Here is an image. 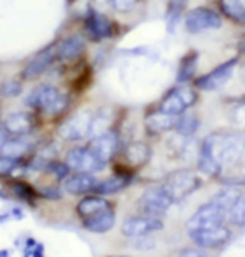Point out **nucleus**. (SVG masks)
Returning <instances> with one entry per match:
<instances>
[{
  "mask_svg": "<svg viewBox=\"0 0 245 257\" xmlns=\"http://www.w3.org/2000/svg\"><path fill=\"white\" fill-rule=\"evenodd\" d=\"M64 162L69 165V168L73 172L79 173H98L103 172L106 163L101 162L96 155L91 152L89 147H74L71 150H67L66 160Z\"/></svg>",
  "mask_w": 245,
  "mask_h": 257,
  "instance_id": "1a4fd4ad",
  "label": "nucleus"
},
{
  "mask_svg": "<svg viewBox=\"0 0 245 257\" xmlns=\"http://www.w3.org/2000/svg\"><path fill=\"white\" fill-rule=\"evenodd\" d=\"M165 224H163L161 217H151V215H134V217H128L126 220L123 222L121 232L124 237H129V239H139V237H145L151 232L161 230Z\"/></svg>",
  "mask_w": 245,
  "mask_h": 257,
  "instance_id": "ddd939ff",
  "label": "nucleus"
},
{
  "mask_svg": "<svg viewBox=\"0 0 245 257\" xmlns=\"http://www.w3.org/2000/svg\"><path fill=\"white\" fill-rule=\"evenodd\" d=\"M44 172L51 173V175H54L56 178H59V180H66V178L71 175L73 170L69 168V165H67L66 162L62 163V162H56V160H52V162L46 167Z\"/></svg>",
  "mask_w": 245,
  "mask_h": 257,
  "instance_id": "2f4dec72",
  "label": "nucleus"
},
{
  "mask_svg": "<svg viewBox=\"0 0 245 257\" xmlns=\"http://www.w3.org/2000/svg\"><path fill=\"white\" fill-rule=\"evenodd\" d=\"M83 27L86 37L93 42H103L106 39H111L114 32H116L114 22L111 19L106 17L104 14L94 11V9H89L88 14L84 16Z\"/></svg>",
  "mask_w": 245,
  "mask_h": 257,
  "instance_id": "9b49d317",
  "label": "nucleus"
},
{
  "mask_svg": "<svg viewBox=\"0 0 245 257\" xmlns=\"http://www.w3.org/2000/svg\"><path fill=\"white\" fill-rule=\"evenodd\" d=\"M200 128V118L198 114L195 113H185L178 116V121H176V126H175V132L181 135V137H186V138H191L193 135L198 132Z\"/></svg>",
  "mask_w": 245,
  "mask_h": 257,
  "instance_id": "cd10ccee",
  "label": "nucleus"
},
{
  "mask_svg": "<svg viewBox=\"0 0 245 257\" xmlns=\"http://www.w3.org/2000/svg\"><path fill=\"white\" fill-rule=\"evenodd\" d=\"M123 157L131 168H141L150 162L151 148L145 142H129L123 147Z\"/></svg>",
  "mask_w": 245,
  "mask_h": 257,
  "instance_id": "412c9836",
  "label": "nucleus"
},
{
  "mask_svg": "<svg viewBox=\"0 0 245 257\" xmlns=\"http://www.w3.org/2000/svg\"><path fill=\"white\" fill-rule=\"evenodd\" d=\"M198 101V89L190 84H176L168 89L158 103V109L165 113L180 116L190 108H193Z\"/></svg>",
  "mask_w": 245,
  "mask_h": 257,
  "instance_id": "7ed1b4c3",
  "label": "nucleus"
},
{
  "mask_svg": "<svg viewBox=\"0 0 245 257\" xmlns=\"http://www.w3.org/2000/svg\"><path fill=\"white\" fill-rule=\"evenodd\" d=\"M230 114H232V123L245 132V98L235 101Z\"/></svg>",
  "mask_w": 245,
  "mask_h": 257,
  "instance_id": "72a5a7b5",
  "label": "nucleus"
},
{
  "mask_svg": "<svg viewBox=\"0 0 245 257\" xmlns=\"http://www.w3.org/2000/svg\"><path fill=\"white\" fill-rule=\"evenodd\" d=\"M183 21H185L186 32L191 34V36H196V34L206 31H217L223 24L222 14L212 7H203V6L190 9L185 14Z\"/></svg>",
  "mask_w": 245,
  "mask_h": 257,
  "instance_id": "0eeeda50",
  "label": "nucleus"
},
{
  "mask_svg": "<svg viewBox=\"0 0 245 257\" xmlns=\"http://www.w3.org/2000/svg\"><path fill=\"white\" fill-rule=\"evenodd\" d=\"M240 52H243V54H245V39L240 42Z\"/></svg>",
  "mask_w": 245,
  "mask_h": 257,
  "instance_id": "ea45409f",
  "label": "nucleus"
},
{
  "mask_svg": "<svg viewBox=\"0 0 245 257\" xmlns=\"http://www.w3.org/2000/svg\"><path fill=\"white\" fill-rule=\"evenodd\" d=\"M242 77H243V81H245V66H243V72H242Z\"/></svg>",
  "mask_w": 245,
  "mask_h": 257,
  "instance_id": "a19ab883",
  "label": "nucleus"
},
{
  "mask_svg": "<svg viewBox=\"0 0 245 257\" xmlns=\"http://www.w3.org/2000/svg\"><path fill=\"white\" fill-rule=\"evenodd\" d=\"M94 113L88 109L76 111L71 116H67L64 123L59 126L57 135L64 142H83V140L91 137V126H93Z\"/></svg>",
  "mask_w": 245,
  "mask_h": 257,
  "instance_id": "423d86ee",
  "label": "nucleus"
},
{
  "mask_svg": "<svg viewBox=\"0 0 245 257\" xmlns=\"http://www.w3.org/2000/svg\"><path fill=\"white\" fill-rule=\"evenodd\" d=\"M175 203V200L170 197V193L165 190L163 185H153L143 192L139 197L138 205L143 213L151 217H163L170 210V207Z\"/></svg>",
  "mask_w": 245,
  "mask_h": 257,
  "instance_id": "6e6552de",
  "label": "nucleus"
},
{
  "mask_svg": "<svg viewBox=\"0 0 245 257\" xmlns=\"http://www.w3.org/2000/svg\"><path fill=\"white\" fill-rule=\"evenodd\" d=\"M111 7L119 14H128L136 9V6L139 4V0H109Z\"/></svg>",
  "mask_w": 245,
  "mask_h": 257,
  "instance_id": "c9c22d12",
  "label": "nucleus"
},
{
  "mask_svg": "<svg viewBox=\"0 0 245 257\" xmlns=\"http://www.w3.org/2000/svg\"><path fill=\"white\" fill-rule=\"evenodd\" d=\"M71 2H73V0H71Z\"/></svg>",
  "mask_w": 245,
  "mask_h": 257,
  "instance_id": "c03bdc74",
  "label": "nucleus"
},
{
  "mask_svg": "<svg viewBox=\"0 0 245 257\" xmlns=\"http://www.w3.org/2000/svg\"><path fill=\"white\" fill-rule=\"evenodd\" d=\"M41 195H44L47 198H61V190L59 188H56V187H44L41 190Z\"/></svg>",
  "mask_w": 245,
  "mask_h": 257,
  "instance_id": "e433bc0d",
  "label": "nucleus"
},
{
  "mask_svg": "<svg viewBox=\"0 0 245 257\" xmlns=\"http://www.w3.org/2000/svg\"><path fill=\"white\" fill-rule=\"evenodd\" d=\"M129 183H131V175L129 173H116L113 177H108L104 180H101L96 183L93 193L101 197H106V195H116L118 192L124 190Z\"/></svg>",
  "mask_w": 245,
  "mask_h": 257,
  "instance_id": "4be33fe9",
  "label": "nucleus"
},
{
  "mask_svg": "<svg viewBox=\"0 0 245 257\" xmlns=\"http://www.w3.org/2000/svg\"><path fill=\"white\" fill-rule=\"evenodd\" d=\"M84 51H86V41L79 34H71V36L62 37L56 44L57 61L61 62H71L79 59Z\"/></svg>",
  "mask_w": 245,
  "mask_h": 257,
  "instance_id": "f3484780",
  "label": "nucleus"
},
{
  "mask_svg": "<svg viewBox=\"0 0 245 257\" xmlns=\"http://www.w3.org/2000/svg\"><path fill=\"white\" fill-rule=\"evenodd\" d=\"M240 195H242V192H240L238 188L227 187V188H222L220 192H217V195H213L212 202L217 203V205L228 215V212L232 210V207L235 205V203H237Z\"/></svg>",
  "mask_w": 245,
  "mask_h": 257,
  "instance_id": "c85d7f7f",
  "label": "nucleus"
},
{
  "mask_svg": "<svg viewBox=\"0 0 245 257\" xmlns=\"http://www.w3.org/2000/svg\"><path fill=\"white\" fill-rule=\"evenodd\" d=\"M37 147L36 137L31 135H22V137H11L7 138V142L4 143V147L0 148V153L7 155V157L22 160L26 155L32 153Z\"/></svg>",
  "mask_w": 245,
  "mask_h": 257,
  "instance_id": "a211bd4d",
  "label": "nucleus"
},
{
  "mask_svg": "<svg viewBox=\"0 0 245 257\" xmlns=\"http://www.w3.org/2000/svg\"><path fill=\"white\" fill-rule=\"evenodd\" d=\"M24 104L37 114L47 118H59L67 111L71 104V94L57 88L54 84H39L29 91Z\"/></svg>",
  "mask_w": 245,
  "mask_h": 257,
  "instance_id": "f03ea898",
  "label": "nucleus"
},
{
  "mask_svg": "<svg viewBox=\"0 0 245 257\" xmlns=\"http://www.w3.org/2000/svg\"><path fill=\"white\" fill-rule=\"evenodd\" d=\"M111 205H109V202L106 200V198H103L101 195H89V197H84L83 200H81L78 203V213L79 217L83 220L89 219V217L96 215V213L106 210V208H109Z\"/></svg>",
  "mask_w": 245,
  "mask_h": 257,
  "instance_id": "bb28decb",
  "label": "nucleus"
},
{
  "mask_svg": "<svg viewBox=\"0 0 245 257\" xmlns=\"http://www.w3.org/2000/svg\"><path fill=\"white\" fill-rule=\"evenodd\" d=\"M22 89H24V86L21 81L11 79V81H6L2 86H0V96H2V98H7V99H12V98H17V96L22 93Z\"/></svg>",
  "mask_w": 245,
  "mask_h": 257,
  "instance_id": "473e14b6",
  "label": "nucleus"
},
{
  "mask_svg": "<svg viewBox=\"0 0 245 257\" xmlns=\"http://www.w3.org/2000/svg\"><path fill=\"white\" fill-rule=\"evenodd\" d=\"M188 235L200 249H220L232 239V230L223 224L218 227H212V229L188 232Z\"/></svg>",
  "mask_w": 245,
  "mask_h": 257,
  "instance_id": "2eb2a0df",
  "label": "nucleus"
},
{
  "mask_svg": "<svg viewBox=\"0 0 245 257\" xmlns=\"http://www.w3.org/2000/svg\"><path fill=\"white\" fill-rule=\"evenodd\" d=\"M0 98H2V96H0Z\"/></svg>",
  "mask_w": 245,
  "mask_h": 257,
  "instance_id": "37998d69",
  "label": "nucleus"
},
{
  "mask_svg": "<svg viewBox=\"0 0 245 257\" xmlns=\"http://www.w3.org/2000/svg\"><path fill=\"white\" fill-rule=\"evenodd\" d=\"M84 227L93 234H104V232L111 230L114 224H116V213L111 207L106 208V210L96 213V215L89 217V219L83 220Z\"/></svg>",
  "mask_w": 245,
  "mask_h": 257,
  "instance_id": "5701e85b",
  "label": "nucleus"
},
{
  "mask_svg": "<svg viewBox=\"0 0 245 257\" xmlns=\"http://www.w3.org/2000/svg\"><path fill=\"white\" fill-rule=\"evenodd\" d=\"M88 147L91 148L96 157H98L101 162L108 163L116 157V153L121 148V140H119V133L116 130H108V132L98 135V137H93Z\"/></svg>",
  "mask_w": 245,
  "mask_h": 257,
  "instance_id": "4468645a",
  "label": "nucleus"
},
{
  "mask_svg": "<svg viewBox=\"0 0 245 257\" xmlns=\"http://www.w3.org/2000/svg\"><path fill=\"white\" fill-rule=\"evenodd\" d=\"M240 64V57L235 56L232 59H227L217 67H213L212 71L205 72L193 79V86L198 91H205V93H212V91L222 89L227 82L232 79L235 74V69Z\"/></svg>",
  "mask_w": 245,
  "mask_h": 257,
  "instance_id": "39448f33",
  "label": "nucleus"
},
{
  "mask_svg": "<svg viewBox=\"0 0 245 257\" xmlns=\"http://www.w3.org/2000/svg\"><path fill=\"white\" fill-rule=\"evenodd\" d=\"M165 187V190L170 193V197L175 202H180L191 195L196 188H200L201 180L196 175L195 170L191 168H178L175 172H171L170 175L165 178V182L161 183Z\"/></svg>",
  "mask_w": 245,
  "mask_h": 257,
  "instance_id": "20e7f679",
  "label": "nucleus"
},
{
  "mask_svg": "<svg viewBox=\"0 0 245 257\" xmlns=\"http://www.w3.org/2000/svg\"><path fill=\"white\" fill-rule=\"evenodd\" d=\"M225 220H227V213H225L217 203H213L210 200L208 203L201 205L198 210L190 217L188 222H186V230L193 232V230L212 229V227L223 225Z\"/></svg>",
  "mask_w": 245,
  "mask_h": 257,
  "instance_id": "9d476101",
  "label": "nucleus"
},
{
  "mask_svg": "<svg viewBox=\"0 0 245 257\" xmlns=\"http://www.w3.org/2000/svg\"><path fill=\"white\" fill-rule=\"evenodd\" d=\"M243 195H245V192H243Z\"/></svg>",
  "mask_w": 245,
  "mask_h": 257,
  "instance_id": "79ce46f5",
  "label": "nucleus"
},
{
  "mask_svg": "<svg viewBox=\"0 0 245 257\" xmlns=\"http://www.w3.org/2000/svg\"><path fill=\"white\" fill-rule=\"evenodd\" d=\"M96 183H98V178L93 173L74 172L73 175H69L64 180L62 188H64L66 193H71V195H84V193H93Z\"/></svg>",
  "mask_w": 245,
  "mask_h": 257,
  "instance_id": "aec40b11",
  "label": "nucleus"
},
{
  "mask_svg": "<svg viewBox=\"0 0 245 257\" xmlns=\"http://www.w3.org/2000/svg\"><path fill=\"white\" fill-rule=\"evenodd\" d=\"M176 121H178V116L165 113V111H161V109L148 111L145 116V126L148 130V133H151V135H163V133L171 132V130H175Z\"/></svg>",
  "mask_w": 245,
  "mask_h": 257,
  "instance_id": "6ab92c4d",
  "label": "nucleus"
},
{
  "mask_svg": "<svg viewBox=\"0 0 245 257\" xmlns=\"http://www.w3.org/2000/svg\"><path fill=\"white\" fill-rule=\"evenodd\" d=\"M245 158V140L237 133L217 132L205 137L198 150V172L208 178L222 175L225 168L237 167Z\"/></svg>",
  "mask_w": 245,
  "mask_h": 257,
  "instance_id": "f257e3e1",
  "label": "nucleus"
},
{
  "mask_svg": "<svg viewBox=\"0 0 245 257\" xmlns=\"http://www.w3.org/2000/svg\"><path fill=\"white\" fill-rule=\"evenodd\" d=\"M186 6H188V0H168L165 12V24L168 34H175L178 31L180 22L185 19Z\"/></svg>",
  "mask_w": 245,
  "mask_h": 257,
  "instance_id": "393cba45",
  "label": "nucleus"
},
{
  "mask_svg": "<svg viewBox=\"0 0 245 257\" xmlns=\"http://www.w3.org/2000/svg\"><path fill=\"white\" fill-rule=\"evenodd\" d=\"M9 185H11L12 192L16 193L17 197L24 198V200H32L34 197H37L36 190L29 185V183L22 182V180H16V182H9Z\"/></svg>",
  "mask_w": 245,
  "mask_h": 257,
  "instance_id": "7c9ffc66",
  "label": "nucleus"
},
{
  "mask_svg": "<svg viewBox=\"0 0 245 257\" xmlns=\"http://www.w3.org/2000/svg\"><path fill=\"white\" fill-rule=\"evenodd\" d=\"M56 61H57L56 44L46 47L44 51L37 52V54L22 67V71H21L22 81H34V79H37V77H41L44 72H47V69H49Z\"/></svg>",
  "mask_w": 245,
  "mask_h": 257,
  "instance_id": "dca6fc26",
  "label": "nucleus"
},
{
  "mask_svg": "<svg viewBox=\"0 0 245 257\" xmlns=\"http://www.w3.org/2000/svg\"><path fill=\"white\" fill-rule=\"evenodd\" d=\"M222 17L237 26H245V0H217Z\"/></svg>",
  "mask_w": 245,
  "mask_h": 257,
  "instance_id": "a878e982",
  "label": "nucleus"
},
{
  "mask_svg": "<svg viewBox=\"0 0 245 257\" xmlns=\"http://www.w3.org/2000/svg\"><path fill=\"white\" fill-rule=\"evenodd\" d=\"M22 163V160L7 157V155L0 153V177H9L14 170L19 168V165Z\"/></svg>",
  "mask_w": 245,
  "mask_h": 257,
  "instance_id": "f704fd0d",
  "label": "nucleus"
},
{
  "mask_svg": "<svg viewBox=\"0 0 245 257\" xmlns=\"http://www.w3.org/2000/svg\"><path fill=\"white\" fill-rule=\"evenodd\" d=\"M37 123L39 119L36 111H14L4 116L2 128L9 137H22V135L34 133Z\"/></svg>",
  "mask_w": 245,
  "mask_h": 257,
  "instance_id": "f8f14e48",
  "label": "nucleus"
},
{
  "mask_svg": "<svg viewBox=\"0 0 245 257\" xmlns=\"http://www.w3.org/2000/svg\"><path fill=\"white\" fill-rule=\"evenodd\" d=\"M7 138H9V135L6 133V130L2 128V124H0V148L4 147V143L7 142Z\"/></svg>",
  "mask_w": 245,
  "mask_h": 257,
  "instance_id": "58836bf2",
  "label": "nucleus"
},
{
  "mask_svg": "<svg viewBox=\"0 0 245 257\" xmlns=\"http://www.w3.org/2000/svg\"><path fill=\"white\" fill-rule=\"evenodd\" d=\"M227 220H230L235 225H245V195H242L237 200V203L232 207V210L228 212Z\"/></svg>",
  "mask_w": 245,
  "mask_h": 257,
  "instance_id": "c756f323",
  "label": "nucleus"
},
{
  "mask_svg": "<svg viewBox=\"0 0 245 257\" xmlns=\"http://www.w3.org/2000/svg\"><path fill=\"white\" fill-rule=\"evenodd\" d=\"M180 257H208V255L203 254L201 249H185L180 254Z\"/></svg>",
  "mask_w": 245,
  "mask_h": 257,
  "instance_id": "4c0bfd02",
  "label": "nucleus"
},
{
  "mask_svg": "<svg viewBox=\"0 0 245 257\" xmlns=\"http://www.w3.org/2000/svg\"><path fill=\"white\" fill-rule=\"evenodd\" d=\"M198 59L200 54L198 51H188L181 57L176 67V82L178 84H188L190 81L195 79V72L198 67Z\"/></svg>",
  "mask_w": 245,
  "mask_h": 257,
  "instance_id": "b1692460",
  "label": "nucleus"
}]
</instances>
